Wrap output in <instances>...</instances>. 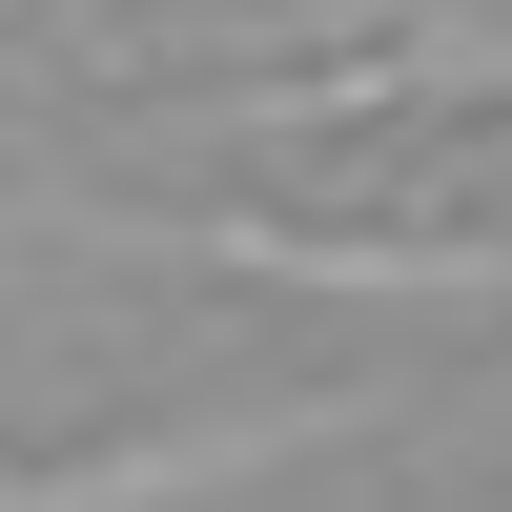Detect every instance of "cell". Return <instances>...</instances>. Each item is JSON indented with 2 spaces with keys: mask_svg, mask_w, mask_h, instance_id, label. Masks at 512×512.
Returning a JSON list of instances; mask_svg holds the SVG:
<instances>
[{
  "mask_svg": "<svg viewBox=\"0 0 512 512\" xmlns=\"http://www.w3.org/2000/svg\"><path fill=\"white\" fill-rule=\"evenodd\" d=\"M103 246H164V267H267V287H349V308H512V246L492 226H103Z\"/></svg>",
  "mask_w": 512,
  "mask_h": 512,
  "instance_id": "1",
  "label": "cell"
}]
</instances>
